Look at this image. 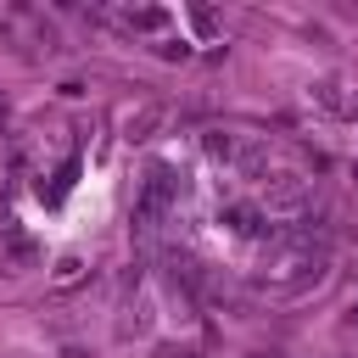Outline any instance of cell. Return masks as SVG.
<instances>
[{"mask_svg": "<svg viewBox=\"0 0 358 358\" xmlns=\"http://www.w3.org/2000/svg\"><path fill=\"white\" fill-rule=\"evenodd\" d=\"M151 129H162V106H157V101H140L134 112H123V134H129V140H145Z\"/></svg>", "mask_w": 358, "mask_h": 358, "instance_id": "1", "label": "cell"}, {"mask_svg": "<svg viewBox=\"0 0 358 358\" xmlns=\"http://www.w3.org/2000/svg\"><path fill=\"white\" fill-rule=\"evenodd\" d=\"M229 224H235L241 235H257V213H252V207H229Z\"/></svg>", "mask_w": 358, "mask_h": 358, "instance_id": "2", "label": "cell"}, {"mask_svg": "<svg viewBox=\"0 0 358 358\" xmlns=\"http://www.w3.org/2000/svg\"><path fill=\"white\" fill-rule=\"evenodd\" d=\"M123 22H129V28H162V11H129Z\"/></svg>", "mask_w": 358, "mask_h": 358, "instance_id": "3", "label": "cell"}]
</instances>
